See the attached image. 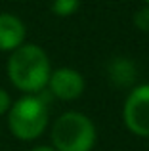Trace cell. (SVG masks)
<instances>
[{
  "label": "cell",
  "mask_w": 149,
  "mask_h": 151,
  "mask_svg": "<svg viewBox=\"0 0 149 151\" xmlns=\"http://www.w3.org/2000/svg\"><path fill=\"white\" fill-rule=\"evenodd\" d=\"M80 0H54L52 2V14L57 17H71L78 12Z\"/></svg>",
  "instance_id": "8"
},
{
  "label": "cell",
  "mask_w": 149,
  "mask_h": 151,
  "mask_svg": "<svg viewBox=\"0 0 149 151\" xmlns=\"http://www.w3.org/2000/svg\"><path fill=\"white\" fill-rule=\"evenodd\" d=\"M96 142V124L80 111H65L52 122L50 145L56 151H92Z\"/></svg>",
  "instance_id": "3"
},
{
  "label": "cell",
  "mask_w": 149,
  "mask_h": 151,
  "mask_svg": "<svg viewBox=\"0 0 149 151\" xmlns=\"http://www.w3.org/2000/svg\"><path fill=\"white\" fill-rule=\"evenodd\" d=\"M143 4H145V6H149V0H143Z\"/></svg>",
  "instance_id": "12"
},
{
  "label": "cell",
  "mask_w": 149,
  "mask_h": 151,
  "mask_svg": "<svg viewBox=\"0 0 149 151\" xmlns=\"http://www.w3.org/2000/svg\"><path fill=\"white\" fill-rule=\"evenodd\" d=\"M10 134L19 142H34L50 126L48 101L42 94H23L6 115Z\"/></svg>",
  "instance_id": "2"
},
{
  "label": "cell",
  "mask_w": 149,
  "mask_h": 151,
  "mask_svg": "<svg viewBox=\"0 0 149 151\" xmlns=\"http://www.w3.org/2000/svg\"><path fill=\"white\" fill-rule=\"evenodd\" d=\"M134 25L142 33H149V6L140 8L134 14Z\"/></svg>",
  "instance_id": "9"
},
{
  "label": "cell",
  "mask_w": 149,
  "mask_h": 151,
  "mask_svg": "<svg viewBox=\"0 0 149 151\" xmlns=\"http://www.w3.org/2000/svg\"><path fill=\"white\" fill-rule=\"evenodd\" d=\"M29 151H56L50 144H40V145H34V147H31Z\"/></svg>",
  "instance_id": "11"
},
{
  "label": "cell",
  "mask_w": 149,
  "mask_h": 151,
  "mask_svg": "<svg viewBox=\"0 0 149 151\" xmlns=\"http://www.w3.org/2000/svg\"><path fill=\"white\" fill-rule=\"evenodd\" d=\"M122 124L138 138H149V82L132 86L122 103Z\"/></svg>",
  "instance_id": "4"
},
{
  "label": "cell",
  "mask_w": 149,
  "mask_h": 151,
  "mask_svg": "<svg viewBox=\"0 0 149 151\" xmlns=\"http://www.w3.org/2000/svg\"><path fill=\"white\" fill-rule=\"evenodd\" d=\"M11 103H14V100H11L10 92H8L6 88H2V86H0V117L8 115V111H10Z\"/></svg>",
  "instance_id": "10"
},
{
  "label": "cell",
  "mask_w": 149,
  "mask_h": 151,
  "mask_svg": "<svg viewBox=\"0 0 149 151\" xmlns=\"http://www.w3.org/2000/svg\"><path fill=\"white\" fill-rule=\"evenodd\" d=\"M27 42V25L19 15L11 12H0V52L11 54Z\"/></svg>",
  "instance_id": "6"
},
{
  "label": "cell",
  "mask_w": 149,
  "mask_h": 151,
  "mask_svg": "<svg viewBox=\"0 0 149 151\" xmlns=\"http://www.w3.org/2000/svg\"><path fill=\"white\" fill-rule=\"evenodd\" d=\"M52 63L42 46L25 42L8 54L6 75L10 84L23 94H42L48 86Z\"/></svg>",
  "instance_id": "1"
},
{
  "label": "cell",
  "mask_w": 149,
  "mask_h": 151,
  "mask_svg": "<svg viewBox=\"0 0 149 151\" xmlns=\"http://www.w3.org/2000/svg\"><path fill=\"white\" fill-rule=\"evenodd\" d=\"M46 88L56 100L74 101L84 94L86 81L80 71L73 67H57V69H52Z\"/></svg>",
  "instance_id": "5"
},
{
  "label": "cell",
  "mask_w": 149,
  "mask_h": 151,
  "mask_svg": "<svg viewBox=\"0 0 149 151\" xmlns=\"http://www.w3.org/2000/svg\"><path fill=\"white\" fill-rule=\"evenodd\" d=\"M107 77L119 88H130L132 84L138 78V69H136V63L130 58H113L107 65Z\"/></svg>",
  "instance_id": "7"
}]
</instances>
